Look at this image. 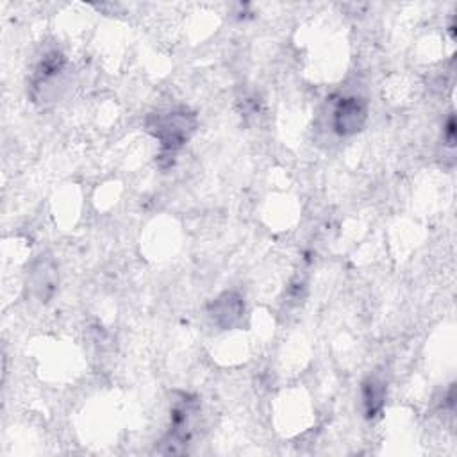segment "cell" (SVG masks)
I'll return each instance as SVG.
<instances>
[{
  "mask_svg": "<svg viewBox=\"0 0 457 457\" xmlns=\"http://www.w3.org/2000/svg\"><path fill=\"white\" fill-rule=\"evenodd\" d=\"M386 403V384L377 375H368L361 382V405L368 420L377 418Z\"/></svg>",
  "mask_w": 457,
  "mask_h": 457,
  "instance_id": "cell-6",
  "label": "cell"
},
{
  "mask_svg": "<svg viewBox=\"0 0 457 457\" xmlns=\"http://www.w3.org/2000/svg\"><path fill=\"white\" fill-rule=\"evenodd\" d=\"M443 145L448 146L450 150H453V146H455V116H453V112H450L446 116V121L443 123Z\"/></svg>",
  "mask_w": 457,
  "mask_h": 457,
  "instance_id": "cell-7",
  "label": "cell"
},
{
  "mask_svg": "<svg viewBox=\"0 0 457 457\" xmlns=\"http://www.w3.org/2000/svg\"><path fill=\"white\" fill-rule=\"evenodd\" d=\"M200 414V402L189 393H177L170 409V428L161 439V453H184L191 443Z\"/></svg>",
  "mask_w": 457,
  "mask_h": 457,
  "instance_id": "cell-2",
  "label": "cell"
},
{
  "mask_svg": "<svg viewBox=\"0 0 457 457\" xmlns=\"http://www.w3.org/2000/svg\"><path fill=\"white\" fill-rule=\"evenodd\" d=\"M245 314V302L237 291H223L209 305V316L223 330L236 327Z\"/></svg>",
  "mask_w": 457,
  "mask_h": 457,
  "instance_id": "cell-5",
  "label": "cell"
},
{
  "mask_svg": "<svg viewBox=\"0 0 457 457\" xmlns=\"http://www.w3.org/2000/svg\"><path fill=\"white\" fill-rule=\"evenodd\" d=\"M59 286V270L52 255L41 253L36 257L27 271V287L30 289L32 296L46 303L52 300Z\"/></svg>",
  "mask_w": 457,
  "mask_h": 457,
  "instance_id": "cell-4",
  "label": "cell"
},
{
  "mask_svg": "<svg viewBox=\"0 0 457 457\" xmlns=\"http://www.w3.org/2000/svg\"><path fill=\"white\" fill-rule=\"evenodd\" d=\"M196 125V114L187 109H173L150 114L146 118V130L161 145L159 159L173 157V154L189 141Z\"/></svg>",
  "mask_w": 457,
  "mask_h": 457,
  "instance_id": "cell-1",
  "label": "cell"
},
{
  "mask_svg": "<svg viewBox=\"0 0 457 457\" xmlns=\"http://www.w3.org/2000/svg\"><path fill=\"white\" fill-rule=\"evenodd\" d=\"M368 120V102L359 95H346L332 109V130L337 136L357 134Z\"/></svg>",
  "mask_w": 457,
  "mask_h": 457,
  "instance_id": "cell-3",
  "label": "cell"
}]
</instances>
